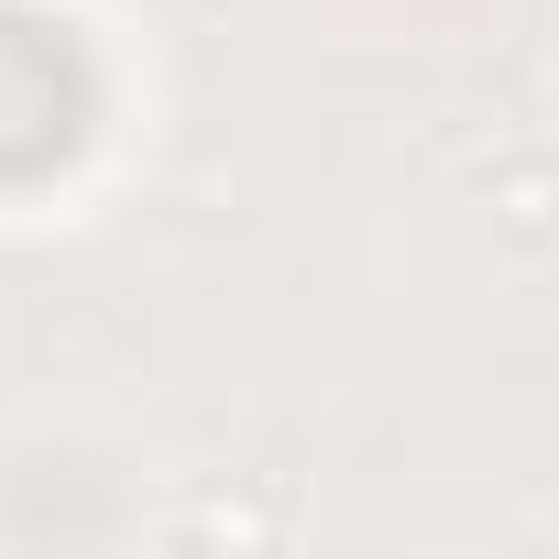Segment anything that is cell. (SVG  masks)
Segmentation results:
<instances>
[{"mask_svg": "<svg viewBox=\"0 0 559 559\" xmlns=\"http://www.w3.org/2000/svg\"><path fill=\"white\" fill-rule=\"evenodd\" d=\"M504 209H515V230H559V176H515Z\"/></svg>", "mask_w": 559, "mask_h": 559, "instance_id": "1", "label": "cell"}]
</instances>
